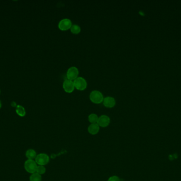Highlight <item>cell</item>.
Returning <instances> with one entry per match:
<instances>
[{
    "instance_id": "obj_1",
    "label": "cell",
    "mask_w": 181,
    "mask_h": 181,
    "mask_svg": "<svg viewBox=\"0 0 181 181\" xmlns=\"http://www.w3.org/2000/svg\"><path fill=\"white\" fill-rule=\"evenodd\" d=\"M90 99L93 103L100 104L103 102L104 97L101 91L97 90H94L90 92Z\"/></svg>"
},
{
    "instance_id": "obj_2",
    "label": "cell",
    "mask_w": 181,
    "mask_h": 181,
    "mask_svg": "<svg viewBox=\"0 0 181 181\" xmlns=\"http://www.w3.org/2000/svg\"><path fill=\"white\" fill-rule=\"evenodd\" d=\"M37 167L38 165L34 160L28 159L24 162V169L28 173L31 174L36 172Z\"/></svg>"
},
{
    "instance_id": "obj_3",
    "label": "cell",
    "mask_w": 181,
    "mask_h": 181,
    "mask_svg": "<svg viewBox=\"0 0 181 181\" xmlns=\"http://www.w3.org/2000/svg\"><path fill=\"white\" fill-rule=\"evenodd\" d=\"M49 157L48 155L44 153L38 154L35 158V162L38 165L45 166L49 162Z\"/></svg>"
},
{
    "instance_id": "obj_4",
    "label": "cell",
    "mask_w": 181,
    "mask_h": 181,
    "mask_svg": "<svg viewBox=\"0 0 181 181\" xmlns=\"http://www.w3.org/2000/svg\"><path fill=\"white\" fill-rule=\"evenodd\" d=\"M73 81L75 88L79 90H84L87 87V81L83 77H78Z\"/></svg>"
},
{
    "instance_id": "obj_5",
    "label": "cell",
    "mask_w": 181,
    "mask_h": 181,
    "mask_svg": "<svg viewBox=\"0 0 181 181\" xmlns=\"http://www.w3.org/2000/svg\"><path fill=\"white\" fill-rule=\"evenodd\" d=\"M72 21L69 18H64L58 23V28L61 30H67L70 29L72 26Z\"/></svg>"
},
{
    "instance_id": "obj_6",
    "label": "cell",
    "mask_w": 181,
    "mask_h": 181,
    "mask_svg": "<svg viewBox=\"0 0 181 181\" xmlns=\"http://www.w3.org/2000/svg\"><path fill=\"white\" fill-rule=\"evenodd\" d=\"M79 74V71L78 68L76 67H70L67 71V79L71 80H74L78 77Z\"/></svg>"
},
{
    "instance_id": "obj_7",
    "label": "cell",
    "mask_w": 181,
    "mask_h": 181,
    "mask_svg": "<svg viewBox=\"0 0 181 181\" xmlns=\"http://www.w3.org/2000/svg\"><path fill=\"white\" fill-rule=\"evenodd\" d=\"M97 123L100 127L106 128L109 125L110 123V118L108 115H102L99 117Z\"/></svg>"
},
{
    "instance_id": "obj_8",
    "label": "cell",
    "mask_w": 181,
    "mask_h": 181,
    "mask_svg": "<svg viewBox=\"0 0 181 181\" xmlns=\"http://www.w3.org/2000/svg\"><path fill=\"white\" fill-rule=\"evenodd\" d=\"M63 87L64 90L68 93L73 92L75 89V86H74L73 81L68 79H65L64 81Z\"/></svg>"
},
{
    "instance_id": "obj_9",
    "label": "cell",
    "mask_w": 181,
    "mask_h": 181,
    "mask_svg": "<svg viewBox=\"0 0 181 181\" xmlns=\"http://www.w3.org/2000/svg\"><path fill=\"white\" fill-rule=\"evenodd\" d=\"M103 103L105 107L107 108H112L115 106L116 104V101L115 98L111 96H107L106 97L104 98Z\"/></svg>"
},
{
    "instance_id": "obj_10",
    "label": "cell",
    "mask_w": 181,
    "mask_h": 181,
    "mask_svg": "<svg viewBox=\"0 0 181 181\" xmlns=\"http://www.w3.org/2000/svg\"><path fill=\"white\" fill-rule=\"evenodd\" d=\"M88 132L91 135H96L99 133L100 131V127L97 123L90 124L87 129Z\"/></svg>"
},
{
    "instance_id": "obj_11",
    "label": "cell",
    "mask_w": 181,
    "mask_h": 181,
    "mask_svg": "<svg viewBox=\"0 0 181 181\" xmlns=\"http://www.w3.org/2000/svg\"><path fill=\"white\" fill-rule=\"evenodd\" d=\"M37 155L36 151L34 149H28L26 152V156L27 158L28 159L34 160L36 158Z\"/></svg>"
},
{
    "instance_id": "obj_12",
    "label": "cell",
    "mask_w": 181,
    "mask_h": 181,
    "mask_svg": "<svg viewBox=\"0 0 181 181\" xmlns=\"http://www.w3.org/2000/svg\"><path fill=\"white\" fill-rule=\"evenodd\" d=\"M16 112L19 116L24 117L26 114V109L21 105H17L16 107Z\"/></svg>"
},
{
    "instance_id": "obj_13",
    "label": "cell",
    "mask_w": 181,
    "mask_h": 181,
    "mask_svg": "<svg viewBox=\"0 0 181 181\" xmlns=\"http://www.w3.org/2000/svg\"><path fill=\"white\" fill-rule=\"evenodd\" d=\"M99 119V116L97 115L94 113H92L89 115L88 116V120L90 124H94V123H97Z\"/></svg>"
},
{
    "instance_id": "obj_14",
    "label": "cell",
    "mask_w": 181,
    "mask_h": 181,
    "mask_svg": "<svg viewBox=\"0 0 181 181\" xmlns=\"http://www.w3.org/2000/svg\"><path fill=\"white\" fill-rule=\"evenodd\" d=\"M70 29L71 32L74 34H78L80 33V30H81L80 26L77 24L72 25Z\"/></svg>"
},
{
    "instance_id": "obj_15",
    "label": "cell",
    "mask_w": 181,
    "mask_h": 181,
    "mask_svg": "<svg viewBox=\"0 0 181 181\" xmlns=\"http://www.w3.org/2000/svg\"><path fill=\"white\" fill-rule=\"evenodd\" d=\"M30 181H41L42 178L41 175L38 174L37 173H34L30 176Z\"/></svg>"
},
{
    "instance_id": "obj_16",
    "label": "cell",
    "mask_w": 181,
    "mask_h": 181,
    "mask_svg": "<svg viewBox=\"0 0 181 181\" xmlns=\"http://www.w3.org/2000/svg\"><path fill=\"white\" fill-rule=\"evenodd\" d=\"M46 169L44 166L38 165L37 170H36V173H37L38 174H39L40 175L44 174V173H46Z\"/></svg>"
},
{
    "instance_id": "obj_17",
    "label": "cell",
    "mask_w": 181,
    "mask_h": 181,
    "mask_svg": "<svg viewBox=\"0 0 181 181\" xmlns=\"http://www.w3.org/2000/svg\"><path fill=\"white\" fill-rule=\"evenodd\" d=\"M108 181H120V179L118 176L114 175L110 177L108 179Z\"/></svg>"
},
{
    "instance_id": "obj_18",
    "label": "cell",
    "mask_w": 181,
    "mask_h": 181,
    "mask_svg": "<svg viewBox=\"0 0 181 181\" xmlns=\"http://www.w3.org/2000/svg\"><path fill=\"white\" fill-rule=\"evenodd\" d=\"M11 105L12 107H16L17 106V105L15 101H12L11 103Z\"/></svg>"
},
{
    "instance_id": "obj_19",
    "label": "cell",
    "mask_w": 181,
    "mask_h": 181,
    "mask_svg": "<svg viewBox=\"0 0 181 181\" xmlns=\"http://www.w3.org/2000/svg\"><path fill=\"white\" fill-rule=\"evenodd\" d=\"M2 107V103H1V101H0V108Z\"/></svg>"
},
{
    "instance_id": "obj_20",
    "label": "cell",
    "mask_w": 181,
    "mask_h": 181,
    "mask_svg": "<svg viewBox=\"0 0 181 181\" xmlns=\"http://www.w3.org/2000/svg\"><path fill=\"white\" fill-rule=\"evenodd\" d=\"M0 94H1V89H0Z\"/></svg>"
}]
</instances>
